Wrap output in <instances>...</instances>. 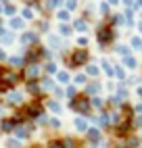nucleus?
<instances>
[{
    "instance_id": "1",
    "label": "nucleus",
    "mask_w": 142,
    "mask_h": 148,
    "mask_svg": "<svg viewBox=\"0 0 142 148\" xmlns=\"http://www.w3.org/2000/svg\"><path fill=\"white\" fill-rule=\"evenodd\" d=\"M86 58H88V54H86L84 50H77V52L73 54V58H71V65H82Z\"/></svg>"
},
{
    "instance_id": "2",
    "label": "nucleus",
    "mask_w": 142,
    "mask_h": 148,
    "mask_svg": "<svg viewBox=\"0 0 142 148\" xmlns=\"http://www.w3.org/2000/svg\"><path fill=\"white\" fill-rule=\"evenodd\" d=\"M73 106L77 108V111H88V100L84 96H79V98H75V102H73Z\"/></svg>"
},
{
    "instance_id": "3",
    "label": "nucleus",
    "mask_w": 142,
    "mask_h": 148,
    "mask_svg": "<svg viewBox=\"0 0 142 148\" xmlns=\"http://www.w3.org/2000/svg\"><path fill=\"white\" fill-rule=\"evenodd\" d=\"M98 38H100V42H111V32L109 29H100V34H98Z\"/></svg>"
},
{
    "instance_id": "4",
    "label": "nucleus",
    "mask_w": 142,
    "mask_h": 148,
    "mask_svg": "<svg viewBox=\"0 0 142 148\" xmlns=\"http://www.w3.org/2000/svg\"><path fill=\"white\" fill-rule=\"evenodd\" d=\"M13 127V121H2V130H11Z\"/></svg>"
},
{
    "instance_id": "5",
    "label": "nucleus",
    "mask_w": 142,
    "mask_h": 148,
    "mask_svg": "<svg viewBox=\"0 0 142 148\" xmlns=\"http://www.w3.org/2000/svg\"><path fill=\"white\" fill-rule=\"evenodd\" d=\"M50 148H65V146H63V142H59V140H57V142L50 144Z\"/></svg>"
}]
</instances>
